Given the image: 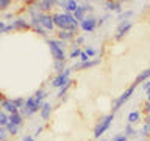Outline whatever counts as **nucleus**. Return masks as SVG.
<instances>
[{
	"label": "nucleus",
	"instance_id": "26",
	"mask_svg": "<svg viewBox=\"0 0 150 141\" xmlns=\"http://www.w3.org/2000/svg\"><path fill=\"white\" fill-rule=\"evenodd\" d=\"M67 68V66H66V61H59V60H53V69L56 70V72L58 74H61L63 72V70Z\"/></svg>",
	"mask_w": 150,
	"mask_h": 141
},
{
	"label": "nucleus",
	"instance_id": "42",
	"mask_svg": "<svg viewBox=\"0 0 150 141\" xmlns=\"http://www.w3.org/2000/svg\"><path fill=\"white\" fill-rule=\"evenodd\" d=\"M22 141H36V140H35V136H31V135H23Z\"/></svg>",
	"mask_w": 150,
	"mask_h": 141
},
{
	"label": "nucleus",
	"instance_id": "41",
	"mask_svg": "<svg viewBox=\"0 0 150 141\" xmlns=\"http://www.w3.org/2000/svg\"><path fill=\"white\" fill-rule=\"evenodd\" d=\"M5 30H6V24H5V21L0 19V35H3Z\"/></svg>",
	"mask_w": 150,
	"mask_h": 141
},
{
	"label": "nucleus",
	"instance_id": "45",
	"mask_svg": "<svg viewBox=\"0 0 150 141\" xmlns=\"http://www.w3.org/2000/svg\"><path fill=\"white\" fill-rule=\"evenodd\" d=\"M144 110H145V113H147V115H150V102L145 103V108H144Z\"/></svg>",
	"mask_w": 150,
	"mask_h": 141
},
{
	"label": "nucleus",
	"instance_id": "37",
	"mask_svg": "<svg viewBox=\"0 0 150 141\" xmlns=\"http://www.w3.org/2000/svg\"><path fill=\"white\" fill-rule=\"evenodd\" d=\"M111 141H128V138H127L125 133H116V135L111 138Z\"/></svg>",
	"mask_w": 150,
	"mask_h": 141
},
{
	"label": "nucleus",
	"instance_id": "18",
	"mask_svg": "<svg viewBox=\"0 0 150 141\" xmlns=\"http://www.w3.org/2000/svg\"><path fill=\"white\" fill-rule=\"evenodd\" d=\"M55 5H56V0H39V6L42 9V13H47V14H50Z\"/></svg>",
	"mask_w": 150,
	"mask_h": 141
},
{
	"label": "nucleus",
	"instance_id": "2",
	"mask_svg": "<svg viewBox=\"0 0 150 141\" xmlns=\"http://www.w3.org/2000/svg\"><path fill=\"white\" fill-rule=\"evenodd\" d=\"M47 44H49L50 53L53 56V60H59V61H66L67 55H66V42L59 41V39H49L47 38Z\"/></svg>",
	"mask_w": 150,
	"mask_h": 141
},
{
	"label": "nucleus",
	"instance_id": "21",
	"mask_svg": "<svg viewBox=\"0 0 150 141\" xmlns=\"http://www.w3.org/2000/svg\"><path fill=\"white\" fill-rule=\"evenodd\" d=\"M72 85H74V80L70 78L69 82L64 85V86H61V88H59V91H58V94H56V97H58V99H63L66 94H67V91L70 89V86H72Z\"/></svg>",
	"mask_w": 150,
	"mask_h": 141
},
{
	"label": "nucleus",
	"instance_id": "20",
	"mask_svg": "<svg viewBox=\"0 0 150 141\" xmlns=\"http://www.w3.org/2000/svg\"><path fill=\"white\" fill-rule=\"evenodd\" d=\"M127 121H128V124H136V122H139L141 121V111L139 110H133L130 113L128 116H127Z\"/></svg>",
	"mask_w": 150,
	"mask_h": 141
},
{
	"label": "nucleus",
	"instance_id": "9",
	"mask_svg": "<svg viewBox=\"0 0 150 141\" xmlns=\"http://www.w3.org/2000/svg\"><path fill=\"white\" fill-rule=\"evenodd\" d=\"M131 27H133V22H131V21H122V22H119V24H117V27H116L114 39L116 41H120L122 38H124L127 33L131 30Z\"/></svg>",
	"mask_w": 150,
	"mask_h": 141
},
{
	"label": "nucleus",
	"instance_id": "50",
	"mask_svg": "<svg viewBox=\"0 0 150 141\" xmlns=\"http://www.w3.org/2000/svg\"><path fill=\"white\" fill-rule=\"evenodd\" d=\"M100 141H111V140H108V138H100Z\"/></svg>",
	"mask_w": 150,
	"mask_h": 141
},
{
	"label": "nucleus",
	"instance_id": "39",
	"mask_svg": "<svg viewBox=\"0 0 150 141\" xmlns=\"http://www.w3.org/2000/svg\"><path fill=\"white\" fill-rule=\"evenodd\" d=\"M74 42H75V47H80V46L84 42V36H77V38L74 39Z\"/></svg>",
	"mask_w": 150,
	"mask_h": 141
},
{
	"label": "nucleus",
	"instance_id": "43",
	"mask_svg": "<svg viewBox=\"0 0 150 141\" xmlns=\"http://www.w3.org/2000/svg\"><path fill=\"white\" fill-rule=\"evenodd\" d=\"M42 130H44V125H39V127H38V129L35 130V136L41 135V133H42Z\"/></svg>",
	"mask_w": 150,
	"mask_h": 141
},
{
	"label": "nucleus",
	"instance_id": "23",
	"mask_svg": "<svg viewBox=\"0 0 150 141\" xmlns=\"http://www.w3.org/2000/svg\"><path fill=\"white\" fill-rule=\"evenodd\" d=\"M9 122L14 125H19L21 127L22 125V122H23V116L21 115V113H14V115H9Z\"/></svg>",
	"mask_w": 150,
	"mask_h": 141
},
{
	"label": "nucleus",
	"instance_id": "7",
	"mask_svg": "<svg viewBox=\"0 0 150 141\" xmlns=\"http://www.w3.org/2000/svg\"><path fill=\"white\" fill-rule=\"evenodd\" d=\"M70 72H72V68H66L61 74H56V77L52 80V86L58 88V89L61 86H64V85L70 80Z\"/></svg>",
	"mask_w": 150,
	"mask_h": 141
},
{
	"label": "nucleus",
	"instance_id": "38",
	"mask_svg": "<svg viewBox=\"0 0 150 141\" xmlns=\"http://www.w3.org/2000/svg\"><path fill=\"white\" fill-rule=\"evenodd\" d=\"M9 5H11V2L9 0H0V11H3V9H6Z\"/></svg>",
	"mask_w": 150,
	"mask_h": 141
},
{
	"label": "nucleus",
	"instance_id": "25",
	"mask_svg": "<svg viewBox=\"0 0 150 141\" xmlns=\"http://www.w3.org/2000/svg\"><path fill=\"white\" fill-rule=\"evenodd\" d=\"M139 136L142 140H149L150 138V125L147 124V122H144L142 127H141V130H139Z\"/></svg>",
	"mask_w": 150,
	"mask_h": 141
},
{
	"label": "nucleus",
	"instance_id": "17",
	"mask_svg": "<svg viewBox=\"0 0 150 141\" xmlns=\"http://www.w3.org/2000/svg\"><path fill=\"white\" fill-rule=\"evenodd\" d=\"M56 39H59V41H63V42L74 41V39H75V33H72V31H64V30H59V31H56Z\"/></svg>",
	"mask_w": 150,
	"mask_h": 141
},
{
	"label": "nucleus",
	"instance_id": "34",
	"mask_svg": "<svg viewBox=\"0 0 150 141\" xmlns=\"http://www.w3.org/2000/svg\"><path fill=\"white\" fill-rule=\"evenodd\" d=\"M13 102H14V105H16L17 110H21V108L25 105V99H23V97H14Z\"/></svg>",
	"mask_w": 150,
	"mask_h": 141
},
{
	"label": "nucleus",
	"instance_id": "49",
	"mask_svg": "<svg viewBox=\"0 0 150 141\" xmlns=\"http://www.w3.org/2000/svg\"><path fill=\"white\" fill-rule=\"evenodd\" d=\"M3 99H5V97H3V94L0 93V103H2V100H3Z\"/></svg>",
	"mask_w": 150,
	"mask_h": 141
},
{
	"label": "nucleus",
	"instance_id": "1",
	"mask_svg": "<svg viewBox=\"0 0 150 141\" xmlns=\"http://www.w3.org/2000/svg\"><path fill=\"white\" fill-rule=\"evenodd\" d=\"M53 17V24L56 28L59 30H64V31H72L75 33L77 28H80V22L75 21L74 14H67V13H55L52 14Z\"/></svg>",
	"mask_w": 150,
	"mask_h": 141
},
{
	"label": "nucleus",
	"instance_id": "3",
	"mask_svg": "<svg viewBox=\"0 0 150 141\" xmlns=\"http://www.w3.org/2000/svg\"><path fill=\"white\" fill-rule=\"evenodd\" d=\"M42 103L44 102H39V100H36V97L35 96H30L25 100V105H23L21 110H19V113L23 116V118H31L35 113H38L41 110V107H42Z\"/></svg>",
	"mask_w": 150,
	"mask_h": 141
},
{
	"label": "nucleus",
	"instance_id": "14",
	"mask_svg": "<svg viewBox=\"0 0 150 141\" xmlns=\"http://www.w3.org/2000/svg\"><path fill=\"white\" fill-rule=\"evenodd\" d=\"M97 64H100V60H89L86 61V63H74L72 64V70H84V69H91L94 68V66H97Z\"/></svg>",
	"mask_w": 150,
	"mask_h": 141
},
{
	"label": "nucleus",
	"instance_id": "32",
	"mask_svg": "<svg viewBox=\"0 0 150 141\" xmlns=\"http://www.w3.org/2000/svg\"><path fill=\"white\" fill-rule=\"evenodd\" d=\"M80 6L84 9V13H86V14H92L94 13V6H92V3H89V2H84V3L80 5Z\"/></svg>",
	"mask_w": 150,
	"mask_h": 141
},
{
	"label": "nucleus",
	"instance_id": "30",
	"mask_svg": "<svg viewBox=\"0 0 150 141\" xmlns=\"http://www.w3.org/2000/svg\"><path fill=\"white\" fill-rule=\"evenodd\" d=\"M33 96L36 97V100H39V102H45L44 99L47 97V93H45V89H44V88H39L35 94H33Z\"/></svg>",
	"mask_w": 150,
	"mask_h": 141
},
{
	"label": "nucleus",
	"instance_id": "6",
	"mask_svg": "<svg viewBox=\"0 0 150 141\" xmlns=\"http://www.w3.org/2000/svg\"><path fill=\"white\" fill-rule=\"evenodd\" d=\"M97 27H98V22H97V17L94 16V14H88V16L80 22V28H81V31H84V33H92Z\"/></svg>",
	"mask_w": 150,
	"mask_h": 141
},
{
	"label": "nucleus",
	"instance_id": "8",
	"mask_svg": "<svg viewBox=\"0 0 150 141\" xmlns=\"http://www.w3.org/2000/svg\"><path fill=\"white\" fill-rule=\"evenodd\" d=\"M28 28H31L30 22L25 21V19H22V17H17V19H14L11 24H8V25H6L5 33H9L13 30H28Z\"/></svg>",
	"mask_w": 150,
	"mask_h": 141
},
{
	"label": "nucleus",
	"instance_id": "36",
	"mask_svg": "<svg viewBox=\"0 0 150 141\" xmlns=\"http://www.w3.org/2000/svg\"><path fill=\"white\" fill-rule=\"evenodd\" d=\"M111 17V13H106V14H103V16H100V17H97V22H98V27L100 25H103L105 22H108V19Z\"/></svg>",
	"mask_w": 150,
	"mask_h": 141
},
{
	"label": "nucleus",
	"instance_id": "15",
	"mask_svg": "<svg viewBox=\"0 0 150 141\" xmlns=\"http://www.w3.org/2000/svg\"><path fill=\"white\" fill-rule=\"evenodd\" d=\"M52 111H53V107H52V103L45 100L44 103H42L41 110H39V115H41V118H42V121H50Z\"/></svg>",
	"mask_w": 150,
	"mask_h": 141
},
{
	"label": "nucleus",
	"instance_id": "11",
	"mask_svg": "<svg viewBox=\"0 0 150 141\" xmlns=\"http://www.w3.org/2000/svg\"><path fill=\"white\" fill-rule=\"evenodd\" d=\"M39 24H41V27L44 28V30H47V31H53L56 28L55 24H53V17H52V14H47V13H44L39 17Z\"/></svg>",
	"mask_w": 150,
	"mask_h": 141
},
{
	"label": "nucleus",
	"instance_id": "5",
	"mask_svg": "<svg viewBox=\"0 0 150 141\" xmlns=\"http://www.w3.org/2000/svg\"><path fill=\"white\" fill-rule=\"evenodd\" d=\"M134 88H136V85L133 83L131 86H128V88H127V89H125V91L120 94L119 97H116L114 100H112L111 113H116V111H119L120 108H122V107H124L127 102L130 100V99H131V96H133V93H134Z\"/></svg>",
	"mask_w": 150,
	"mask_h": 141
},
{
	"label": "nucleus",
	"instance_id": "46",
	"mask_svg": "<svg viewBox=\"0 0 150 141\" xmlns=\"http://www.w3.org/2000/svg\"><path fill=\"white\" fill-rule=\"evenodd\" d=\"M145 122H147V124L150 125V115H147V116H145Z\"/></svg>",
	"mask_w": 150,
	"mask_h": 141
},
{
	"label": "nucleus",
	"instance_id": "19",
	"mask_svg": "<svg viewBox=\"0 0 150 141\" xmlns=\"http://www.w3.org/2000/svg\"><path fill=\"white\" fill-rule=\"evenodd\" d=\"M147 80H150V68L141 70L138 74V77H136V80H134V85L138 86L139 83H144V82H147Z\"/></svg>",
	"mask_w": 150,
	"mask_h": 141
},
{
	"label": "nucleus",
	"instance_id": "33",
	"mask_svg": "<svg viewBox=\"0 0 150 141\" xmlns=\"http://www.w3.org/2000/svg\"><path fill=\"white\" fill-rule=\"evenodd\" d=\"M84 52H86V55L89 56V58H92V56H96L98 52L96 47H92V46H86V49H84Z\"/></svg>",
	"mask_w": 150,
	"mask_h": 141
},
{
	"label": "nucleus",
	"instance_id": "10",
	"mask_svg": "<svg viewBox=\"0 0 150 141\" xmlns=\"http://www.w3.org/2000/svg\"><path fill=\"white\" fill-rule=\"evenodd\" d=\"M56 5H59L63 8V13L67 14H74L80 6V3L75 2V0H56Z\"/></svg>",
	"mask_w": 150,
	"mask_h": 141
},
{
	"label": "nucleus",
	"instance_id": "27",
	"mask_svg": "<svg viewBox=\"0 0 150 141\" xmlns=\"http://www.w3.org/2000/svg\"><path fill=\"white\" fill-rule=\"evenodd\" d=\"M8 122H9V115L0 108V127H6Z\"/></svg>",
	"mask_w": 150,
	"mask_h": 141
},
{
	"label": "nucleus",
	"instance_id": "40",
	"mask_svg": "<svg viewBox=\"0 0 150 141\" xmlns=\"http://www.w3.org/2000/svg\"><path fill=\"white\" fill-rule=\"evenodd\" d=\"M89 60H91V58H89V56L86 55V52H81V55H80V63H86V61H89Z\"/></svg>",
	"mask_w": 150,
	"mask_h": 141
},
{
	"label": "nucleus",
	"instance_id": "44",
	"mask_svg": "<svg viewBox=\"0 0 150 141\" xmlns=\"http://www.w3.org/2000/svg\"><path fill=\"white\" fill-rule=\"evenodd\" d=\"M142 89H144V91L150 89V80H147V82H144V83H142Z\"/></svg>",
	"mask_w": 150,
	"mask_h": 141
},
{
	"label": "nucleus",
	"instance_id": "16",
	"mask_svg": "<svg viewBox=\"0 0 150 141\" xmlns=\"http://www.w3.org/2000/svg\"><path fill=\"white\" fill-rule=\"evenodd\" d=\"M105 8L108 13H122V2H117V0H110V2H105Z\"/></svg>",
	"mask_w": 150,
	"mask_h": 141
},
{
	"label": "nucleus",
	"instance_id": "35",
	"mask_svg": "<svg viewBox=\"0 0 150 141\" xmlns=\"http://www.w3.org/2000/svg\"><path fill=\"white\" fill-rule=\"evenodd\" d=\"M9 133L6 130V127H0V141H8Z\"/></svg>",
	"mask_w": 150,
	"mask_h": 141
},
{
	"label": "nucleus",
	"instance_id": "24",
	"mask_svg": "<svg viewBox=\"0 0 150 141\" xmlns=\"http://www.w3.org/2000/svg\"><path fill=\"white\" fill-rule=\"evenodd\" d=\"M134 16V11L133 9H127V11H122L119 16H117V22H122V21H130V17Z\"/></svg>",
	"mask_w": 150,
	"mask_h": 141
},
{
	"label": "nucleus",
	"instance_id": "22",
	"mask_svg": "<svg viewBox=\"0 0 150 141\" xmlns=\"http://www.w3.org/2000/svg\"><path fill=\"white\" fill-rule=\"evenodd\" d=\"M124 133L127 135V138H138L139 132H138V130H134V127L131 125V124H127V125H125V132H124Z\"/></svg>",
	"mask_w": 150,
	"mask_h": 141
},
{
	"label": "nucleus",
	"instance_id": "13",
	"mask_svg": "<svg viewBox=\"0 0 150 141\" xmlns=\"http://www.w3.org/2000/svg\"><path fill=\"white\" fill-rule=\"evenodd\" d=\"M0 108H2L5 113H8V115L19 113V110L16 108V105H14V102H13V99H6V97H5L2 100V103H0Z\"/></svg>",
	"mask_w": 150,
	"mask_h": 141
},
{
	"label": "nucleus",
	"instance_id": "48",
	"mask_svg": "<svg viewBox=\"0 0 150 141\" xmlns=\"http://www.w3.org/2000/svg\"><path fill=\"white\" fill-rule=\"evenodd\" d=\"M5 17H6V19H11L13 14H11V13H6V14H5Z\"/></svg>",
	"mask_w": 150,
	"mask_h": 141
},
{
	"label": "nucleus",
	"instance_id": "31",
	"mask_svg": "<svg viewBox=\"0 0 150 141\" xmlns=\"http://www.w3.org/2000/svg\"><path fill=\"white\" fill-rule=\"evenodd\" d=\"M81 49L80 47H74L72 50L69 52V55H67V58H70V60H75V58H80V55H81Z\"/></svg>",
	"mask_w": 150,
	"mask_h": 141
},
{
	"label": "nucleus",
	"instance_id": "51",
	"mask_svg": "<svg viewBox=\"0 0 150 141\" xmlns=\"http://www.w3.org/2000/svg\"><path fill=\"white\" fill-rule=\"evenodd\" d=\"M138 141H147V140H142V138H141V140H138Z\"/></svg>",
	"mask_w": 150,
	"mask_h": 141
},
{
	"label": "nucleus",
	"instance_id": "29",
	"mask_svg": "<svg viewBox=\"0 0 150 141\" xmlns=\"http://www.w3.org/2000/svg\"><path fill=\"white\" fill-rule=\"evenodd\" d=\"M86 16H88V14L84 13V9H83L81 6H78V9L74 13V17H75V21H78V22H81V21H83V19L86 17Z\"/></svg>",
	"mask_w": 150,
	"mask_h": 141
},
{
	"label": "nucleus",
	"instance_id": "28",
	"mask_svg": "<svg viewBox=\"0 0 150 141\" xmlns=\"http://www.w3.org/2000/svg\"><path fill=\"white\" fill-rule=\"evenodd\" d=\"M19 129H21V127H19V125H14V124H11V122H8V125H6V130H8L9 136L19 135Z\"/></svg>",
	"mask_w": 150,
	"mask_h": 141
},
{
	"label": "nucleus",
	"instance_id": "12",
	"mask_svg": "<svg viewBox=\"0 0 150 141\" xmlns=\"http://www.w3.org/2000/svg\"><path fill=\"white\" fill-rule=\"evenodd\" d=\"M27 11L30 14V19H39L42 14H44L41 6H39V2H30L27 6Z\"/></svg>",
	"mask_w": 150,
	"mask_h": 141
},
{
	"label": "nucleus",
	"instance_id": "4",
	"mask_svg": "<svg viewBox=\"0 0 150 141\" xmlns=\"http://www.w3.org/2000/svg\"><path fill=\"white\" fill-rule=\"evenodd\" d=\"M112 121H114V113H110V115H106V116H102L100 119L97 121L96 127H94V138L100 140V136L111 127Z\"/></svg>",
	"mask_w": 150,
	"mask_h": 141
},
{
	"label": "nucleus",
	"instance_id": "47",
	"mask_svg": "<svg viewBox=\"0 0 150 141\" xmlns=\"http://www.w3.org/2000/svg\"><path fill=\"white\" fill-rule=\"evenodd\" d=\"M145 93H147V102H150V89H147Z\"/></svg>",
	"mask_w": 150,
	"mask_h": 141
}]
</instances>
